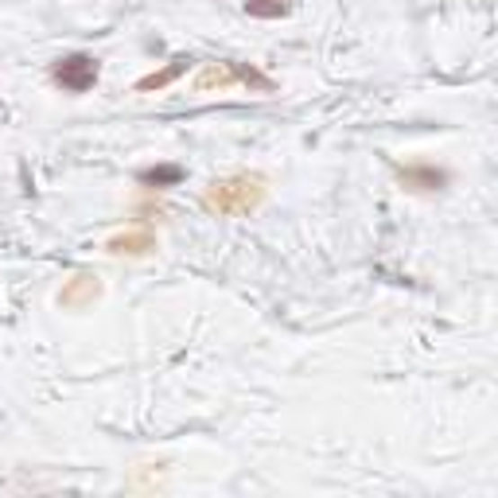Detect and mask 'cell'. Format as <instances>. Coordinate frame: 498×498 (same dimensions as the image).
Here are the masks:
<instances>
[{"instance_id": "1", "label": "cell", "mask_w": 498, "mask_h": 498, "mask_svg": "<svg viewBox=\"0 0 498 498\" xmlns=\"http://www.w3.org/2000/svg\"><path fill=\"white\" fill-rule=\"evenodd\" d=\"M269 195V183L265 175L257 172H238V175H227V180H215L203 187V207L210 215L218 218H238V215H249L265 203Z\"/></svg>"}, {"instance_id": "2", "label": "cell", "mask_w": 498, "mask_h": 498, "mask_svg": "<svg viewBox=\"0 0 498 498\" xmlns=\"http://www.w3.org/2000/svg\"><path fill=\"white\" fill-rule=\"evenodd\" d=\"M230 86H245V90H261L269 93L272 90V78H265L257 67L249 63H234V58H222V63H207L195 78V93H207V90H230Z\"/></svg>"}, {"instance_id": "3", "label": "cell", "mask_w": 498, "mask_h": 498, "mask_svg": "<svg viewBox=\"0 0 498 498\" xmlns=\"http://www.w3.org/2000/svg\"><path fill=\"white\" fill-rule=\"evenodd\" d=\"M98 78H102V63L93 55H86V51L63 55V58H55V63H51V82L58 90H67V93H86V90L98 86Z\"/></svg>"}, {"instance_id": "4", "label": "cell", "mask_w": 498, "mask_h": 498, "mask_svg": "<svg viewBox=\"0 0 498 498\" xmlns=\"http://www.w3.org/2000/svg\"><path fill=\"white\" fill-rule=\"evenodd\" d=\"M394 175L413 195H432V191H444V187L452 183V175L444 168H436V164H405V168H397Z\"/></svg>"}, {"instance_id": "5", "label": "cell", "mask_w": 498, "mask_h": 498, "mask_svg": "<svg viewBox=\"0 0 498 498\" xmlns=\"http://www.w3.org/2000/svg\"><path fill=\"white\" fill-rule=\"evenodd\" d=\"M98 296H102V280L93 277V272H75V277L58 289V304H63L67 312H82V307H90Z\"/></svg>"}, {"instance_id": "6", "label": "cell", "mask_w": 498, "mask_h": 498, "mask_svg": "<svg viewBox=\"0 0 498 498\" xmlns=\"http://www.w3.org/2000/svg\"><path fill=\"white\" fill-rule=\"evenodd\" d=\"M152 249H156V234L148 227L125 230V234H117V238L105 242V253H113V257H148Z\"/></svg>"}, {"instance_id": "7", "label": "cell", "mask_w": 498, "mask_h": 498, "mask_svg": "<svg viewBox=\"0 0 498 498\" xmlns=\"http://www.w3.org/2000/svg\"><path fill=\"white\" fill-rule=\"evenodd\" d=\"M183 168L180 164H152V168H140L137 172V183L145 191H168V187H180L183 183Z\"/></svg>"}, {"instance_id": "8", "label": "cell", "mask_w": 498, "mask_h": 498, "mask_svg": "<svg viewBox=\"0 0 498 498\" xmlns=\"http://www.w3.org/2000/svg\"><path fill=\"white\" fill-rule=\"evenodd\" d=\"M187 67H191V58H187V55H175L168 67H160V70H152V75L140 78V82H137V90H140V93H148V90H168L175 78L187 75Z\"/></svg>"}, {"instance_id": "9", "label": "cell", "mask_w": 498, "mask_h": 498, "mask_svg": "<svg viewBox=\"0 0 498 498\" xmlns=\"http://www.w3.org/2000/svg\"><path fill=\"white\" fill-rule=\"evenodd\" d=\"M245 12L253 20H280L292 12V0H245Z\"/></svg>"}]
</instances>
